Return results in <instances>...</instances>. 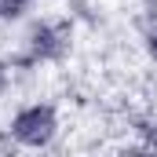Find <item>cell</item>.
Returning <instances> with one entry per match:
<instances>
[{"instance_id":"3","label":"cell","mask_w":157,"mask_h":157,"mask_svg":"<svg viewBox=\"0 0 157 157\" xmlns=\"http://www.w3.org/2000/svg\"><path fill=\"white\" fill-rule=\"evenodd\" d=\"M26 4H29V0H0V18H15V15H22Z\"/></svg>"},{"instance_id":"2","label":"cell","mask_w":157,"mask_h":157,"mask_svg":"<svg viewBox=\"0 0 157 157\" xmlns=\"http://www.w3.org/2000/svg\"><path fill=\"white\" fill-rule=\"evenodd\" d=\"M66 37H70L66 26H40V29H33V37H29V59H51V55H59Z\"/></svg>"},{"instance_id":"5","label":"cell","mask_w":157,"mask_h":157,"mask_svg":"<svg viewBox=\"0 0 157 157\" xmlns=\"http://www.w3.org/2000/svg\"><path fill=\"white\" fill-rule=\"evenodd\" d=\"M150 143H154V150H157V132H154V139H150Z\"/></svg>"},{"instance_id":"1","label":"cell","mask_w":157,"mask_h":157,"mask_svg":"<svg viewBox=\"0 0 157 157\" xmlns=\"http://www.w3.org/2000/svg\"><path fill=\"white\" fill-rule=\"evenodd\" d=\"M59 132V121L51 106H26L18 117L11 121V135L22 146H48Z\"/></svg>"},{"instance_id":"4","label":"cell","mask_w":157,"mask_h":157,"mask_svg":"<svg viewBox=\"0 0 157 157\" xmlns=\"http://www.w3.org/2000/svg\"><path fill=\"white\" fill-rule=\"evenodd\" d=\"M150 51H154V55H157V33H154V37H150Z\"/></svg>"}]
</instances>
